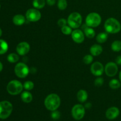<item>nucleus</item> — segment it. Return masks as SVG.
Returning <instances> with one entry per match:
<instances>
[{"mask_svg": "<svg viewBox=\"0 0 121 121\" xmlns=\"http://www.w3.org/2000/svg\"><path fill=\"white\" fill-rule=\"evenodd\" d=\"M61 100L57 95L52 93L46 97L44 100V105L46 108L51 111H56L60 106Z\"/></svg>", "mask_w": 121, "mask_h": 121, "instance_id": "f257e3e1", "label": "nucleus"}, {"mask_svg": "<svg viewBox=\"0 0 121 121\" xmlns=\"http://www.w3.org/2000/svg\"><path fill=\"white\" fill-rule=\"evenodd\" d=\"M105 29L106 31L111 34L119 33L121 30L120 22L114 18H109L105 22Z\"/></svg>", "mask_w": 121, "mask_h": 121, "instance_id": "f03ea898", "label": "nucleus"}, {"mask_svg": "<svg viewBox=\"0 0 121 121\" xmlns=\"http://www.w3.org/2000/svg\"><path fill=\"white\" fill-rule=\"evenodd\" d=\"M23 85L18 80H12L8 83L7 90L8 93L11 95H17L22 92Z\"/></svg>", "mask_w": 121, "mask_h": 121, "instance_id": "7ed1b4c3", "label": "nucleus"}, {"mask_svg": "<svg viewBox=\"0 0 121 121\" xmlns=\"http://www.w3.org/2000/svg\"><path fill=\"white\" fill-rule=\"evenodd\" d=\"M13 105L8 101L0 102V118L7 119L13 111Z\"/></svg>", "mask_w": 121, "mask_h": 121, "instance_id": "20e7f679", "label": "nucleus"}, {"mask_svg": "<svg viewBox=\"0 0 121 121\" xmlns=\"http://www.w3.org/2000/svg\"><path fill=\"white\" fill-rule=\"evenodd\" d=\"M82 22V17L79 13H72L69 15L67 20V22L72 28H78L81 25Z\"/></svg>", "mask_w": 121, "mask_h": 121, "instance_id": "39448f33", "label": "nucleus"}, {"mask_svg": "<svg viewBox=\"0 0 121 121\" xmlns=\"http://www.w3.org/2000/svg\"><path fill=\"white\" fill-rule=\"evenodd\" d=\"M100 15L96 13H91L86 18V24L91 27H96L101 23Z\"/></svg>", "mask_w": 121, "mask_h": 121, "instance_id": "423d86ee", "label": "nucleus"}, {"mask_svg": "<svg viewBox=\"0 0 121 121\" xmlns=\"http://www.w3.org/2000/svg\"><path fill=\"white\" fill-rule=\"evenodd\" d=\"M14 71L17 76L20 78H24L28 76L30 70L26 64L23 63H18L15 66Z\"/></svg>", "mask_w": 121, "mask_h": 121, "instance_id": "0eeeda50", "label": "nucleus"}, {"mask_svg": "<svg viewBox=\"0 0 121 121\" xmlns=\"http://www.w3.org/2000/svg\"><path fill=\"white\" fill-rule=\"evenodd\" d=\"M72 116L76 120H80L83 118L85 114V108L83 105L78 104L73 106L72 110Z\"/></svg>", "mask_w": 121, "mask_h": 121, "instance_id": "6e6552de", "label": "nucleus"}, {"mask_svg": "<svg viewBox=\"0 0 121 121\" xmlns=\"http://www.w3.org/2000/svg\"><path fill=\"white\" fill-rule=\"evenodd\" d=\"M26 16L28 21L31 22H35L41 18V14L37 9L31 8L28 9L26 12Z\"/></svg>", "mask_w": 121, "mask_h": 121, "instance_id": "1a4fd4ad", "label": "nucleus"}, {"mask_svg": "<svg viewBox=\"0 0 121 121\" xmlns=\"http://www.w3.org/2000/svg\"><path fill=\"white\" fill-rule=\"evenodd\" d=\"M118 67L117 64L113 62H109L106 64L105 68V73L109 77L115 76L117 74Z\"/></svg>", "mask_w": 121, "mask_h": 121, "instance_id": "9d476101", "label": "nucleus"}, {"mask_svg": "<svg viewBox=\"0 0 121 121\" xmlns=\"http://www.w3.org/2000/svg\"><path fill=\"white\" fill-rule=\"evenodd\" d=\"M91 72L92 74L96 76H100L103 74L104 71V67L102 64L100 62H95L91 66Z\"/></svg>", "mask_w": 121, "mask_h": 121, "instance_id": "9b49d317", "label": "nucleus"}, {"mask_svg": "<svg viewBox=\"0 0 121 121\" xmlns=\"http://www.w3.org/2000/svg\"><path fill=\"white\" fill-rule=\"evenodd\" d=\"M30 47L28 43L21 42L19 43L17 46V52L18 53L19 55L24 56L29 52Z\"/></svg>", "mask_w": 121, "mask_h": 121, "instance_id": "f8f14e48", "label": "nucleus"}, {"mask_svg": "<svg viewBox=\"0 0 121 121\" xmlns=\"http://www.w3.org/2000/svg\"><path fill=\"white\" fill-rule=\"evenodd\" d=\"M72 39L77 43H82L85 40L83 32L80 30H75L72 33Z\"/></svg>", "mask_w": 121, "mask_h": 121, "instance_id": "ddd939ff", "label": "nucleus"}, {"mask_svg": "<svg viewBox=\"0 0 121 121\" xmlns=\"http://www.w3.org/2000/svg\"><path fill=\"white\" fill-rule=\"evenodd\" d=\"M119 110L118 108L117 107H111L109 108L107 110L106 112V118L110 120H112L119 116Z\"/></svg>", "mask_w": 121, "mask_h": 121, "instance_id": "4468645a", "label": "nucleus"}, {"mask_svg": "<svg viewBox=\"0 0 121 121\" xmlns=\"http://www.w3.org/2000/svg\"><path fill=\"white\" fill-rule=\"evenodd\" d=\"M82 30L87 37L92 39L95 35V31H94V30L91 28V27H89L86 24L83 25Z\"/></svg>", "mask_w": 121, "mask_h": 121, "instance_id": "2eb2a0df", "label": "nucleus"}, {"mask_svg": "<svg viewBox=\"0 0 121 121\" xmlns=\"http://www.w3.org/2000/svg\"><path fill=\"white\" fill-rule=\"evenodd\" d=\"M103 51V48L99 44H94L91 47L90 52L91 54L94 56H98L100 55Z\"/></svg>", "mask_w": 121, "mask_h": 121, "instance_id": "dca6fc26", "label": "nucleus"}, {"mask_svg": "<svg viewBox=\"0 0 121 121\" xmlns=\"http://www.w3.org/2000/svg\"><path fill=\"white\" fill-rule=\"evenodd\" d=\"M13 21L14 24L17 26H21L24 23L26 20H25V17L22 15L17 14L13 17Z\"/></svg>", "mask_w": 121, "mask_h": 121, "instance_id": "f3484780", "label": "nucleus"}, {"mask_svg": "<svg viewBox=\"0 0 121 121\" xmlns=\"http://www.w3.org/2000/svg\"><path fill=\"white\" fill-rule=\"evenodd\" d=\"M87 97H88L87 93L85 90H80L77 95L78 100L82 103L86 102L87 99Z\"/></svg>", "mask_w": 121, "mask_h": 121, "instance_id": "a211bd4d", "label": "nucleus"}, {"mask_svg": "<svg viewBox=\"0 0 121 121\" xmlns=\"http://www.w3.org/2000/svg\"><path fill=\"white\" fill-rule=\"evenodd\" d=\"M21 98L24 102L27 103V104L30 103L33 100V95L30 92H28V91H25V92H22Z\"/></svg>", "mask_w": 121, "mask_h": 121, "instance_id": "6ab92c4d", "label": "nucleus"}, {"mask_svg": "<svg viewBox=\"0 0 121 121\" xmlns=\"http://www.w3.org/2000/svg\"><path fill=\"white\" fill-rule=\"evenodd\" d=\"M46 5L45 0H33V5L37 9H41Z\"/></svg>", "mask_w": 121, "mask_h": 121, "instance_id": "aec40b11", "label": "nucleus"}, {"mask_svg": "<svg viewBox=\"0 0 121 121\" xmlns=\"http://www.w3.org/2000/svg\"><path fill=\"white\" fill-rule=\"evenodd\" d=\"M8 46L7 43L3 40L0 39V54H3L7 52Z\"/></svg>", "mask_w": 121, "mask_h": 121, "instance_id": "412c9836", "label": "nucleus"}, {"mask_svg": "<svg viewBox=\"0 0 121 121\" xmlns=\"http://www.w3.org/2000/svg\"><path fill=\"white\" fill-rule=\"evenodd\" d=\"M111 48L113 52H120L121 50V41L116 40V41H113L111 45Z\"/></svg>", "mask_w": 121, "mask_h": 121, "instance_id": "4be33fe9", "label": "nucleus"}, {"mask_svg": "<svg viewBox=\"0 0 121 121\" xmlns=\"http://www.w3.org/2000/svg\"><path fill=\"white\" fill-rule=\"evenodd\" d=\"M108 34L106 33H100L97 35L96 40L99 43H104L107 40Z\"/></svg>", "mask_w": 121, "mask_h": 121, "instance_id": "5701e85b", "label": "nucleus"}, {"mask_svg": "<svg viewBox=\"0 0 121 121\" xmlns=\"http://www.w3.org/2000/svg\"><path fill=\"white\" fill-rule=\"evenodd\" d=\"M109 86L112 89H118L121 87V83L117 79H112L110 81Z\"/></svg>", "mask_w": 121, "mask_h": 121, "instance_id": "b1692460", "label": "nucleus"}, {"mask_svg": "<svg viewBox=\"0 0 121 121\" xmlns=\"http://www.w3.org/2000/svg\"><path fill=\"white\" fill-rule=\"evenodd\" d=\"M7 60L10 63H15L18 61L19 57L15 53H11L7 57Z\"/></svg>", "mask_w": 121, "mask_h": 121, "instance_id": "393cba45", "label": "nucleus"}, {"mask_svg": "<svg viewBox=\"0 0 121 121\" xmlns=\"http://www.w3.org/2000/svg\"><path fill=\"white\" fill-rule=\"evenodd\" d=\"M67 2L66 0H59L57 2V7L60 10H64L67 8Z\"/></svg>", "mask_w": 121, "mask_h": 121, "instance_id": "a878e982", "label": "nucleus"}, {"mask_svg": "<svg viewBox=\"0 0 121 121\" xmlns=\"http://www.w3.org/2000/svg\"><path fill=\"white\" fill-rule=\"evenodd\" d=\"M23 87L27 91H31L34 88V83L31 81H27L24 83Z\"/></svg>", "mask_w": 121, "mask_h": 121, "instance_id": "bb28decb", "label": "nucleus"}, {"mask_svg": "<svg viewBox=\"0 0 121 121\" xmlns=\"http://www.w3.org/2000/svg\"><path fill=\"white\" fill-rule=\"evenodd\" d=\"M61 32L63 33L64 34H66V35H69V34H72V28H70V26H65L64 27H61Z\"/></svg>", "mask_w": 121, "mask_h": 121, "instance_id": "cd10ccee", "label": "nucleus"}, {"mask_svg": "<svg viewBox=\"0 0 121 121\" xmlns=\"http://www.w3.org/2000/svg\"><path fill=\"white\" fill-rule=\"evenodd\" d=\"M93 56L92 55H89V54H87V55L83 57V61L85 63L86 65H89L93 61Z\"/></svg>", "mask_w": 121, "mask_h": 121, "instance_id": "c85d7f7f", "label": "nucleus"}, {"mask_svg": "<svg viewBox=\"0 0 121 121\" xmlns=\"http://www.w3.org/2000/svg\"><path fill=\"white\" fill-rule=\"evenodd\" d=\"M104 79L102 78H98L97 79H96V80H95V85L96 86H98V87H99V86H101L104 83Z\"/></svg>", "mask_w": 121, "mask_h": 121, "instance_id": "c756f323", "label": "nucleus"}, {"mask_svg": "<svg viewBox=\"0 0 121 121\" xmlns=\"http://www.w3.org/2000/svg\"><path fill=\"white\" fill-rule=\"evenodd\" d=\"M58 25H59V27H63L64 26H66V24H67V21L64 18H60V20L58 21Z\"/></svg>", "mask_w": 121, "mask_h": 121, "instance_id": "7c9ffc66", "label": "nucleus"}, {"mask_svg": "<svg viewBox=\"0 0 121 121\" xmlns=\"http://www.w3.org/2000/svg\"><path fill=\"white\" fill-rule=\"evenodd\" d=\"M52 117L54 119H58L60 118V113L58 111H54L52 113Z\"/></svg>", "mask_w": 121, "mask_h": 121, "instance_id": "2f4dec72", "label": "nucleus"}, {"mask_svg": "<svg viewBox=\"0 0 121 121\" xmlns=\"http://www.w3.org/2000/svg\"><path fill=\"white\" fill-rule=\"evenodd\" d=\"M47 3L48 5H54L56 3V0H46Z\"/></svg>", "mask_w": 121, "mask_h": 121, "instance_id": "473e14b6", "label": "nucleus"}, {"mask_svg": "<svg viewBox=\"0 0 121 121\" xmlns=\"http://www.w3.org/2000/svg\"><path fill=\"white\" fill-rule=\"evenodd\" d=\"M116 63L118 65H121V56H119L116 59Z\"/></svg>", "mask_w": 121, "mask_h": 121, "instance_id": "72a5a7b5", "label": "nucleus"}, {"mask_svg": "<svg viewBox=\"0 0 121 121\" xmlns=\"http://www.w3.org/2000/svg\"><path fill=\"white\" fill-rule=\"evenodd\" d=\"M2 69H3V66H2V64L0 62V72L2 71Z\"/></svg>", "mask_w": 121, "mask_h": 121, "instance_id": "f704fd0d", "label": "nucleus"}, {"mask_svg": "<svg viewBox=\"0 0 121 121\" xmlns=\"http://www.w3.org/2000/svg\"><path fill=\"white\" fill-rule=\"evenodd\" d=\"M119 79H120V81L121 82V71L120 72V73H119Z\"/></svg>", "mask_w": 121, "mask_h": 121, "instance_id": "c9c22d12", "label": "nucleus"}, {"mask_svg": "<svg viewBox=\"0 0 121 121\" xmlns=\"http://www.w3.org/2000/svg\"><path fill=\"white\" fill-rule=\"evenodd\" d=\"M2 30H1V28H0V37H1V35H2Z\"/></svg>", "mask_w": 121, "mask_h": 121, "instance_id": "e433bc0d", "label": "nucleus"}, {"mask_svg": "<svg viewBox=\"0 0 121 121\" xmlns=\"http://www.w3.org/2000/svg\"><path fill=\"white\" fill-rule=\"evenodd\" d=\"M0 8H1V5H0Z\"/></svg>", "mask_w": 121, "mask_h": 121, "instance_id": "4c0bfd02", "label": "nucleus"}]
</instances>
